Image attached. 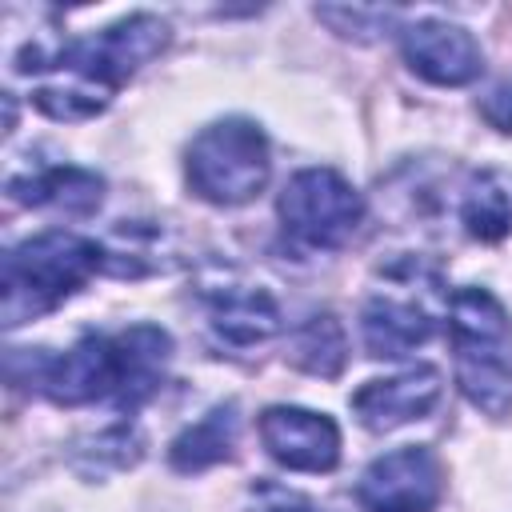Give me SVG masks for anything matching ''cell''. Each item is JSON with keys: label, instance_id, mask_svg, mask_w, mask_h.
Listing matches in <instances>:
<instances>
[{"label": "cell", "instance_id": "18", "mask_svg": "<svg viewBox=\"0 0 512 512\" xmlns=\"http://www.w3.org/2000/svg\"><path fill=\"white\" fill-rule=\"evenodd\" d=\"M316 20H324L336 36L344 40H380V32H388L396 24L392 8H360V4H320Z\"/></svg>", "mask_w": 512, "mask_h": 512}, {"label": "cell", "instance_id": "10", "mask_svg": "<svg viewBox=\"0 0 512 512\" xmlns=\"http://www.w3.org/2000/svg\"><path fill=\"white\" fill-rule=\"evenodd\" d=\"M200 304H204L208 328L232 348H252V344H264L280 332V304L260 284L228 276V280L204 284Z\"/></svg>", "mask_w": 512, "mask_h": 512}, {"label": "cell", "instance_id": "17", "mask_svg": "<svg viewBox=\"0 0 512 512\" xmlns=\"http://www.w3.org/2000/svg\"><path fill=\"white\" fill-rule=\"evenodd\" d=\"M288 360L300 372H312L324 380L340 376L348 364V336H344L340 320L332 312H312L308 320H300L288 336Z\"/></svg>", "mask_w": 512, "mask_h": 512}, {"label": "cell", "instance_id": "15", "mask_svg": "<svg viewBox=\"0 0 512 512\" xmlns=\"http://www.w3.org/2000/svg\"><path fill=\"white\" fill-rule=\"evenodd\" d=\"M460 224L472 240L496 244L512 236V172L480 168L460 192Z\"/></svg>", "mask_w": 512, "mask_h": 512}, {"label": "cell", "instance_id": "7", "mask_svg": "<svg viewBox=\"0 0 512 512\" xmlns=\"http://www.w3.org/2000/svg\"><path fill=\"white\" fill-rule=\"evenodd\" d=\"M400 56L420 80H428L436 88H464L484 72V52H480L476 36L464 24L436 20V16L404 24Z\"/></svg>", "mask_w": 512, "mask_h": 512}, {"label": "cell", "instance_id": "11", "mask_svg": "<svg viewBox=\"0 0 512 512\" xmlns=\"http://www.w3.org/2000/svg\"><path fill=\"white\" fill-rule=\"evenodd\" d=\"M48 400L76 408V404H92V400H112L116 392V352H112V336H80L64 356H48L40 384H36Z\"/></svg>", "mask_w": 512, "mask_h": 512}, {"label": "cell", "instance_id": "6", "mask_svg": "<svg viewBox=\"0 0 512 512\" xmlns=\"http://www.w3.org/2000/svg\"><path fill=\"white\" fill-rule=\"evenodd\" d=\"M444 496V468L428 448H396L376 456L356 484L364 512H432Z\"/></svg>", "mask_w": 512, "mask_h": 512}, {"label": "cell", "instance_id": "13", "mask_svg": "<svg viewBox=\"0 0 512 512\" xmlns=\"http://www.w3.org/2000/svg\"><path fill=\"white\" fill-rule=\"evenodd\" d=\"M432 332H436L432 312L416 304L412 296L372 292L360 312V336H364L368 356L376 360H396L404 352H416L420 344H428Z\"/></svg>", "mask_w": 512, "mask_h": 512}, {"label": "cell", "instance_id": "9", "mask_svg": "<svg viewBox=\"0 0 512 512\" xmlns=\"http://www.w3.org/2000/svg\"><path fill=\"white\" fill-rule=\"evenodd\" d=\"M444 396V376L432 364H416L404 368L396 376H380L368 380L352 392V416L368 428V432H396L412 420H424Z\"/></svg>", "mask_w": 512, "mask_h": 512}, {"label": "cell", "instance_id": "3", "mask_svg": "<svg viewBox=\"0 0 512 512\" xmlns=\"http://www.w3.org/2000/svg\"><path fill=\"white\" fill-rule=\"evenodd\" d=\"M100 268H104V252L88 236L48 228L40 236L20 240L4 256V284H0L4 288V300H0L4 324L16 328L24 320L52 312L72 292H80L88 284V276Z\"/></svg>", "mask_w": 512, "mask_h": 512}, {"label": "cell", "instance_id": "20", "mask_svg": "<svg viewBox=\"0 0 512 512\" xmlns=\"http://www.w3.org/2000/svg\"><path fill=\"white\" fill-rule=\"evenodd\" d=\"M476 112H480L496 132H512V80L496 84V88L476 104Z\"/></svg>", "mask_w": 512, "mask_h": 512}, {"label": "cell", "instance_id": "4", "mask_svg": "<svg viewBox=\"0 0 512 512\" xmlns=\"http://www.w3.org/2000/svg\"><path fill=\"white\" fill-rule=\"evenodd\" d=\"M184 172L200 200H208L216 208L248 204L264 192V184L272 176L268 136L256 120H244V116L212 120L188 144Z\"/></svg>", "mask_w": 512, "mask_h": 512}, {"label": "cell", "instance_id": "8", "mask_svg": "<svg viewBox=\"0 0 512 512\" xmlns=\"http://www.w3.org/2000/svg\"><path fill=\"white\" fill-rule=\"evenodd\" d=\"M260 444L268 456L292 472H332L340 464V428L332 416L300 408V404H272L260 412Z\"/></svg>", "mask_w": 512, "mask_h": 512}, {"label": "cell", "instance_id": "16", "mask_svg": "<svg viewBox=\"0 0 512 512\" xmlns=\"http://www.w3.org/2000/svg\"><path fill=\"white\" fill-rule=\"evenodd\" d=\"M236 432H240V416H236V404H216L208 408L196 424H188L172 448H168V464L176 472H204L220 460L232 456L236 448Z\"/></svg>", "mask_w": 512, "mask_h": 512}, {"label": "cell", "instance_id": "5", "mask_svg": "<svg viewBox=\"0 0 512 512\" xmlns=\"http://www.w3.org/2000/svg\"><path fill=\"white\" fill-rule=\"evenodd\" d=\"M276 212H280L284 232L296 244L312 252H332V248H344L360 232L364 196L336 168H300L284 184Z\"/></svg>", "mask_w": 512, "mask_h": 512}, {"label": "cell", "instance_id": "19", "mask_svg": "<svg viewBox=\"0 0 512 512\" xmlns=\"http://www.w3.org/2000/svg\"><path fill=\"white\" fill-rule=\"evenodd\" d=\"M248 512H316V504H312L304 492L288 488V484L260 480V484H252V492H248Z\"/></svg>", "mask_w": 512, "mask_h": 512}, {"label": "cell", "instance_id": "2", "mask_svg": "<svg viewBox=\"0 0 512 512\" xmlns=\"http://www.w3.org/2000/svg\"><path fill=\"white\" fill-rule=\"evenodd\" d=\"M456 384L472 408L500 420L512 412V320L488 288H456L448 300Z\"/></svg>", "mask_w": 512, "mask_h": 512}, {"label": "cell", "instance_id": "12", "mask_svg": "<svg viewBox=\"0 0 512 512\" xmlns=\"http://www.w3.org/2000/svg\"><path fill=\"white\" fill-rule=\"evenodd\" d=\"M112 352H116L112 404L120 412H136L164 384V372H168V360H172V336L156 324H132V328L112 336Z\"/></svg>", "mask_w": 512, "mask_h": 512}, {"label": "cell", "instance_id": "14", "mask_svg": "<svg viewBox=\"0 0 512 512\" xmlns=\"http://www.w3.org/2000/svg\"><path fill=\"white\" fill-rule=\"evenodd\" d=\"M8 192H12V200H20L28 208H56L68 216H88L104 200V180L88 168L56 164V168H40L28 176H12Z\"/></svg>", "mask_w": 512, "mask_h": 512}, {"label": "cell", "instance_id": "1", "mask_svg": "<svg viewBox=\"0 0 512 512\" xmlns=\"http://www.w3.org/2000/svg\"><path fill=\"white\" fill-rule=\"evenodd\" d=\"M168 44V20L156 12H132L84 40H72L64 48L44 52L40 44L24 48L16 64L32 60L28 68L40 76L32 88V104L52 120H92L104 112L120 84H128L152 56H160Z\"/></svg>", "mask_w": 512, "mask_h": 512}]
</instances>
